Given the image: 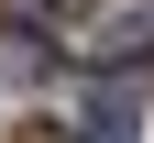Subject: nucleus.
I'll list each match as a JSON object with an SVG mask.
<instances>
[{
    "mask_svg": "<svg viewBox=\"0 0 154 143\" xmlns=\"http://www.w3.org/2000/svg\"><path fill=\"white\" fill-rule=\"evenodd\" d=\"M77 55H88V66H132V55H154V0H143V11H110L99 33H77Z\"/></svg>",
    "mask_w": 154,
    "mask_h": 143,
    "instance_id": "1",
    "label": "nucleus"
},
{
    "mask_svg": "<svg viewBox=\"0 0 154 143\" xmlns=\"http://www.w3.org/2000/svg\"><path fill=\"white\" fill-rule=\"evenodd\" d=\"M22 11H88V0H22Z\"/></svg>",
    "mask_w": 154,
    "mask_h": 143,
    "instance_id": "4",
    "label": "nucleus"
},
{
    "mask_svg": "<svg viewBox=\"0 0 154 143\" xmlns=\"http://www.w3.org/2000/svg\"><path fill=\"white\" fill-rule=\"evenodd\" d=\"M44 66H55V44H44V33L22 22V11H11V22H0V88H33Z\"/></svg>",
    "mask_w": 154,
    "mask_h": 143,
    "instance_id": "2",
    "label": "nucleus"
},
{
    "mask_svg": "<svg viewBox=\"0 0 154 143\" xmlns=\"http://www.w3.org/2000/svg\"><path fill=\"white\" fill-rule=\"evenodd\" d=\"M22 143H55V132H22Z\"/></svg>",
    "mask_w": 154,
    "mask_h": 143,
    "instance_id": "5",
    "label": "nucleus"
},
{
    "mask_svg": "<svg viewBox=\"0 0 154 143\" xmlns=\"http://www.w3.org/2000/svg\"><path fill=\"white\" fill-rule=\"evenodd\" d=\"M77 143H132V110H121V99H99V110L77 121Z\"/></svg>",
    "mask_w": 154,
    "mask_h": 143,
    "instance_id": "3",
    "label": "nucleus"
}]
</instances>
